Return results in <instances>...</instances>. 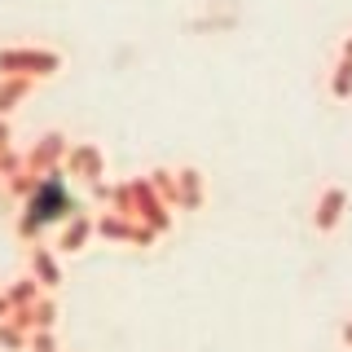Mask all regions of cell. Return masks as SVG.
<instances>
[{"label":"cell","mask_w":352,"mask_h":352,"mask_svg":"<svg viewBox=\"0 0 352 352\" xmlns=\"http://www.w3.org/2000/svg\"><path fill=\"white\" fill-rule=\"evenodd\" d=\"M339 207H344V194L330 190V194H326V203H322V216H317V225L330 229V225H335V216H339Z\"/></svg>","instance_id":"cell-1"},{"label":"cell","mask_w":352,"mask_h":352,"mask_svg":"<svg viewBox=\"0 0 352 352\" xmlns=\"http://www.w3.org/2000/svg\"><path fill=\"white\" fill-rule=\"evenodd\" d=\"M335 93H339V97H348V93H352V66H348V62L339 66V80H335Z\"/></svg>","instance_id":"cell-2"},{"label":"cell","mask_w":352,"mask_h":352,"mask_svg":"<svg viewBox=\"0 0 352 352\" xmlns=\"http://www.w3.org/2000/svg\"><path fill=\"white\" fill-rule=\"evenodd\" d=\"M348 58H352V40H348Z\"/></svg>","instance_id":"cell-3"}]
</instances>
